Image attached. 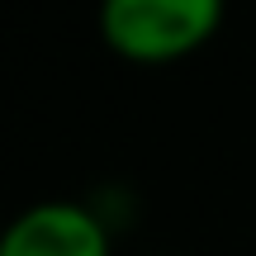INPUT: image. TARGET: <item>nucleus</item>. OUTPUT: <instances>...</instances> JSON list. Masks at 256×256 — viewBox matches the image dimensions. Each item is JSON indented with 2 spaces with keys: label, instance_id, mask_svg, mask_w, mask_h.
Listing matches in <instances>:
<instances>
[{
  "label": "nucleus",
  "instance_id": "2",
  "mask_svg": "<svg viewBox=\"0 0 256 256\" xmlns=\"http://www.w3.org/2000/svg\"><path fill=\"white\" fill-rule=\"evenodd\" d=\"M0 256H114V228L86 200H38L0 228Z\"/></svg>",
  "mask_w": 256,
  "mask_h": 256
},
{
  "label": "nucleus",
  "instance_id": "1",
  "mask_svg": "<svg viewBox=\"0 0 256 256\" xmlns=\"http://www.w3.org/2000/svg\"><path fill=\"white\" fill-rule=\"evenodd\" d=\"M228 19V0H100L95 28L128 66H176L204 52Z\"/></svg>",
  "mask_w": 256,
  "mask_h": 256
}]
</instances>
